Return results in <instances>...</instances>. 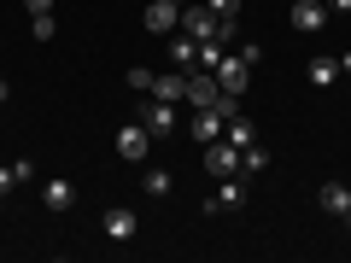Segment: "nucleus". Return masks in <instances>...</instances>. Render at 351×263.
Instances as JSON below:
<instances>
[{
	"mask_svg": "<svg viewBox=\"0 0 351 263\" xmlns=\"http://www.w3.org/2000/svg\"><path fill=\"white\" fill-rule=\"evenodd\" d=\"M234 112H240V105H234ZM234 112H223V105H193V140H199V147H211V140H223V123H228V117H234Z\"/></svg>",
	"mask_w": 351,
	"mask_h": 263,
	"instance_id": "1",
	"label": "nucleus"
},
{
	"mask_svg": "<svg viewBox=\"0 0 351 263\" xmlns=\"http://www.w3.org/2000/svg\"><path fill=\"white\" fill-rule=\"evenodd\" d=\"M117 152H123L129 164H147L152 158V129L141 123V117H135V123H123V129H117Z\"/></svg>",
	"mask_w": 351,
	"mask_h": 263,
	"instance_id": "2",
	"label": "nucleus"
},
{
	"mask_svg": "<svg viewBox=\"0 0 351 263\" xmlns=\"http://www.w3.org/2000/svg\"><path fill=\"white\" fill-rule=\"evenodd\" d=\"M217 82H223L228 100H240V94H246V82H252V64L240 59V53H223V64H217Z\"/></svg>",
	"mask_w": 351,
	"mask_h": 263,
	"instance_id": "3",
	"label": "nucleus"
},
{
	"mask_svg": "<svg viewBox=\"0 0 351 263\" xmlns=\"http://www.w3.org/2000/svg\"><path fill=\"white\" fill-rule=\"evenodd\" d=\"M141 24H147L152 36H176V29H182V6H176V0H152L147 12H141Z\"/></svg>",
	"mask_w": 351,
	"mask_h": 263,
	"instance_id": "4",
	"label": "nucleus"
},
{
	"mask_svg": "<svg viewBox=\"0 0 351 263\" xmlns=\"http://www.w3.org/2000/svg\"><path fill=\"white\" fill-rule=\"evenodd\" d=\"M205 170H211L217 181L234 175V170H240V147H234V140H211V147H205Z\"/></svg>",
	"mask_w": 351,
	"mask_h": 263,
	"instance_id": "5",
	"label": "nucleus"
},
{
	"mask_svg": "<svg viewBox=\"0 0 351 263\" xmlns=\"http://www.w3.org/2000/svg\"><path fill=\"white\" fill-rule=\"evenodd\" d=\"M41 205H47V211H71L76 205V181L71 175H47V181H41Z\"/></svg>",
	"mask_w": 351,
	"mask_h": 263,
	"instance_id": "6",
	"label": "nucleus"
},
{
	"mask_svg": "<svg viewBox=\"0 0 351 263\" xmlns=\"http://www.w3.org/2000/svg\"><path fill=\"white\" fill-rule=\"evenodd\" d=\"M246 205V181H234V175H223V188L205 199V216H217V211H240Z\"/></svg>",
	"mask_w": 351,
	"mask_h": 263,
	"instance_id": "7",
	"label": "nucleus"
},
{
	"mask_svg": "<svg viewBox=\"0 0 351 263\" xmlns=\"http://www.w3.org/2000/svg\"><path fill=\"white\" fill-rule=\"evenodd\" d=\"M182 36L211 41L217 36V12H211V6H182Z\"/></svg>",
	"mask_w": 351,
	"mask_h": 263,
	"instance_id": "8",
	"label": "nucleus"
},
{
	"mask_svg": "<svg viewBox=\"0 0 351 263\" xmlns=\"http://www.w3.org/2000/svg\"><path fill=\"white\" fill-rule=\"evenodd\" d=\"M100 228H106V240H135V228H141V216L129 211V205H112V211L100 216Z\"/></svg>",
	"mask_w": 351,
	"mask_h": 263,
	"instance_id": "9",
	"label": "nucleus"
},
{
	"mask_svg": "<svg viewBox=\"0 0 351 263\" xmlns=\"http://www.w3.org/2000/svg\"><path fill=\"white\" fill-rule=\"evenodd\" d=\"M293 29H304V36H311V29H322L328 24V0H293Z\"/></svg>",
	"mask_w": 351,
	"mask_h": 263,
	"instance_id": "10",
	"label": "nucleus"
},
{
	"mask_svg": "<svg viewBox=\"0 0 351 263\" xmlns=\"http://www.w3.org/2000/svg\"><path fill=\"white\" fill-rule=\"evenodd\" d=\"M152 100H164V105H182V100H188V76H182V71H164V76H152Z\"/></svg>",
	"mask_w": 351,
	"mask_h": 263,
	"instance_id": "11",
	"label": "nucleus"
},
{
	"mask_svg": "<svg viewBox=\"0 0 351 263\" xmlns=\"http://www.w3.org/2000/svg\"><path fill=\"white\" fill-rule=\"evenodd\" d=\"M141 123H147L152 135H170V129H176V105H164V100H147V105H141Z\"/></svg>",
	"mask_w": 351,
	"mask_h": 263,
	"instance_id": "12",
	"label": "nucleus"
},
{
	"mask_svg": "<svg viewBox=\"0 0 351 263\" xmlns=\"http://www.w3.org/2000/svg\"><path fill=\"white\" fill-rule=\"evenodd\" d=\"M170 59H176V71H182V76H193V71H199V41H193V36H176L170 41Z\"/></svg>",
	"mask_w": 351,
	"mask_h": 263,
	"instance_id": "13",
	"label": "nucleus"
},
{
	"mask_svg": "<svg viewBox=\"0 0 351 263\" xmlns=\"http://www.w3.org/2000/svg\"><path fill=\"white\" fill-rule=\"evenodd\" d=\"M316 205H322L328 216H346V205H351V188H346V181H322V193H316Z\"/></svg>",
	"mask_w": 351,
	"mask_h": 263,
	"instance_id": "14",
	"label": "nucleus"
},
{
	"mask_svg": "<svg viewBox=\"0 0 351 263\" xmlns=\"http://www.w3.org/2000/svg\"><path fill=\"white\" fill-rule=\"evenodd\" d=\"M141 188H147V193H152V199H164V193H170V188H176V175H170V170H164V164H147V170H141Z\"/></svg>",
	"mask_w": 351,
	"mask_h": 263,
	"instance_id": "15",
	"label": "nucleus"
},
{
	"mask_svg": "<svg viewBox=\"0 0 351 263\" xmlns=\"http://www.w3.org/2000/svg\"><path fill=\"white\" fill-rule=\"evenodd\" d=\"M223 140H234V147H252V140H258V129H252V117H246V112H234V117L223 123Z\"/></svg>",
	"mask_w": 351,
	"mask_h": 263,
	"instance_id": "16",
	"label": "nucleus"
},
{
	"mask_svg": "<svg viewBox=\"0 0 351 263\" xmlns=\"http://www.w3.org/2000/svg\"><path fill=\"white\" fill-rule=\"evenodd\" d=\"M311 88H339V59H311Z\"/></svg>",
	"mask_w": 351,
	"mask_h": 263,
	"instance_id": "17",
	"label": "nucleus"
},
{
	"mask_svg": "<svg viewBox=\"0 0 351 263\" xmlns=\"http://www.w3.org/2000/svg\"><path fill=\"white\" fill-rule=\"evenodd\" d=\"M18 181H29V164L24 158H18V164H0V199H12Z\"/></svg>",
	"mask_w": 351,
	"mask_h": 263,
	"instance_id": "18",
	"label": "nucleus"
},
{
	"mask_svg": "<svg viewBox=\"0 0 351 263\" xmlns=\"http://www.w3.org/2000/svg\"><path fill=\"white\" fill-rule=\"evenodd\" d=\"M240 170H246V175H263V170H269V152H263L258 140H252V147H240Z\"/></svg>",
	"mask_w": 351,
	"mask_h": 263,
	"instance_id": "19",
	"label": "nucleus"
},
{
	"mask_svg": "<svg viewBox=\"0 0 351 263\" xmlns=\"http://www.w3.org/2000/svg\"><path fill=\"white\" fill-rule=\"evenodd\" d=\"M217 64H223V41H199V71H217Z\"/></svg>",
	"mask_w": 351,
	"mask_h": 263,
	"instance_id": "20",
	"label": "nucleus"
},
{
	"mask_svg": "<svg viewBox=\"0 0 351 263\" xmlns=\"http://www.w3.org/2000/svg\"><path fill=\"white\" fill-rule=\"evenodd\" d=\"M53 29H59L53 12H29V36H36V41H53Z\"/></svg>",
	"mask_w": 351,
	"mask_h": 263,
	"instance_id": "21",
	"label": "nucleus"
},
{
	"mask_svg": "<svg viewBox=\"0 0 351 263\" xmlns=\"http://www.w3.org/2000/svg\"><path fill=\"white\" fill-rule=\"evenodd\" d=\"M129 88H135V94H152V71L147 64H129Z\"/></svg>",
	"mask_w": 351,
	"mask_h": 263,
	"instance_id": "22",
	"label": "nucleus"
},
{
	"mask_svg": "<svg viewBox=\"0 0 351 263\" xmlns=\"http://www.w3.org/2000/svg\"><path fill=\"white\" fill-rule=\"evenodd\" d=\"M205 6H211L217 18H234V12H240V0H205Z\"/></svg>",
	"mask_w": 351,
	"mask_h": 263,
	"instance_id": "23",
	"label": "nucleus"
},
{
	"mask_svg": "<svg viewBox=\"0 0 351 263\" xmlns=\"http://www.w3.org/2000/svg\"><path fill=\"white\" fill-rule=\"evenodd\" d=\"M24 12H53V0H24Z\"/></svg>",
	"mask_w": 351,
	"mask_h": 263,
	"instance_id": "24",
	"label": "nucleus"
},
{
	"mask_svg": "<svg viewBox=\"0 0 351 263\" xmlns=\"http://www.w3.org/2000/svg\"><path fill=\"white\" fill-rule=\"evenodd\" d=\"M6 100H12V82H6V76H0V105H6Z\"/></svg>",
	"mask_w": 351,
	"mask_h": 263,
	"instance_id": "25",
	"label": "nucleus"
},
{
	"mask_svg": "<svg viewBox=\"0 0 351 263\" xmlns=\"http://www.w3.org/2000/svg\"><path fill=\"white\" fill-rule=\"evenodd\" d=\"M328 12H351V0H328Z\"/></svg>",
	"mask_w": 351,
	"mask_h": 263,
	"instance_id": "26",
	"label": "nucleus"
},
{
	"mask_svg": "<svg viewBox=\"0 0 351 263\" xmlns=\"http://www.w3.org/2000/svg\"><path fill=\"white\" fill-rule=\"evenodd\" d=\"M339 76H351V53H339Z\"/></svg>",
	"mask_w": 351,
	"mask_h": 263,
	"instance_id": "27",
	"label": "nucleus"
},
{
	"mask_svg": "<svg viewBox=\"0 0 351 263\" xmlns=\"http://www.w3.org/2000/svg\"><path fill=\"white\" fill-rule=\"evenodd\" d=\"M346 228H351V205H346Z\"/></svg>",
	"mask_w": 351,
	"mask_h": 263,
	"instance_id": "28",
	"label": "nucleus"
},
{
	"mask_svg": "<svg viewBox=\"0 0 351 263\" xmlns=\"http://www.w3.org/2000/svg\"><path fill=\"white\" fill-rule=\"evenodd\" d=\"M176 6H182V0H176Z\"/></svg>",
	"mask_w": 351,
	"mask_h": 263,
	"instance_id": "29",
	"label": "nucleus"
},
{
	"mask_svg": "<svg viewBox=\"0 0 351 263\" xmlns=\"http://www.w3.org/2000/svg\"><path fill=\"white\" fill-rule=\"evenodd\" d=\"M346 188H351V181H346Z\"/></svg>",
	"mask_w": 351,
	"mask_h": 263,
	"instance_id": "30",
	"label": "nucleus"
}]
</instances>
